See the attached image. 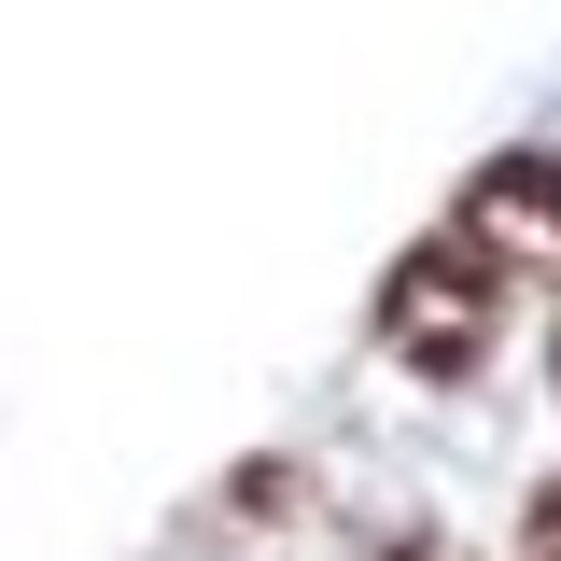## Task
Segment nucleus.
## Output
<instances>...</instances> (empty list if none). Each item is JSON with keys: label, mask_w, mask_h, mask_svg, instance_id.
<instances>
[{"label": "nucleus", "mask_w": 561, "mask_h": 561, "mask_svg": "<svg viewBox=\"0 0 561 561\" xmlns=\"http://www.w3.org/2000/svg\"><path fill=\"white\" fill-rule=\"evenodd\" d=\"M491 323H505V267H491L478 239L408 253V267H393V295H379V337L408 351L421 379H463V365L491 351Z\"/></svg>", "instance_id": "nucleus-1"}, {"label": "nucleus", "mask_w": 561, "mask_h": 561, "mask_svg": "<svg viewBox=\"0 0 561 561\" xmlns=\"http://www.w3.org/2000/svg\"><path fill=\"white\" fill-rule=\"evenodd\" d=\"M478 239H561V154H505L478 183Z\"/></svg>", "instance_id": "nucleus-2"}, {"label": "nucleus", "mask_w": 561, "mask_h": 561, "mask_svg": "<svg viewBox=\"0 0 561 561\" xmlns=\"http://www.w3.org/2000/svg\"><path fill=\"white\" fill-rule=\"evenodd\" d=\"M534 561H561V491H548V505H534Z\"/></svg>", "instance_id": "nucleus-3"}]
</instances>
